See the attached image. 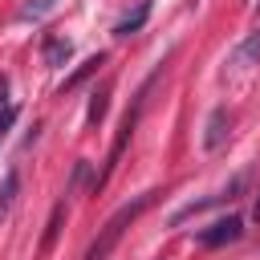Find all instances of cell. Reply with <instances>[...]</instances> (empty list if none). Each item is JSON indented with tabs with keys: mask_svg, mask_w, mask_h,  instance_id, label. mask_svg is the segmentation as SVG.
<instances>
[{
	"mask_svg": "<svg viewBox=\"0 0 260 260\" xmlns=\"http://www.w3.org/2000/svg\"><path fill=\"white\" fill-rule=\"evenodd\" d=\"M154 195H158V191H142V195H134L130 203H122V207L106 219V228L98 232V240L85 248V260H110V252L118 248V240L126 236V228H130V223H134V219L154 203Z\"/></svg>",
	"mask_w": 260,
	"mask_h": 260,
	"instance_id": "obj_1",
	"label": "cell"
},
{
	"mask_svg": "<svg viewBox=\"0 0 260 260\" xmlns=\"http://www.w3.org/2000/svg\"><path fill=\"white\" fill-rule=\"evenodd\" d=\"M154 77H158V73H154ZM154 77H150V81H146V85L138 89V98H134V106L126 110V118H122V126H118V138H114V146H110V158H106V167H102V175H93V183H89V187H93V195H98V191H102V187L110 183V175H114V167H118V158H122V150H126V142L134 138V126H138V114L146 110V93H150V85H154Z\"/></svg>",
	"mask_w": 260,
	"mask_h": 260,
	"instance_id": "obj_2",
	"label": "cell"
},
{
	"mask_svg": "<svg viewBox=\"0 0 260 260\" xmlns=\"http://www.w3.org/2000/svg\"><path fill=\"white\" fill-rule=\"evenodd\" d=\"M240 232H244L240 215H223V219H215V223H207V228L199 232V244H203V248H223V244L240 240Z\"/></svg>",
	"mask_w": 260,
	"mask_h": 260,
	"instance_id": "obj_3",
	"label": "cell"
},
{
	"mask_svg": "<svg viewBox=\"0 0 260 260\" xmlns=\"http://www.w3.org/2000/svg\"><path fill=\"white\" fill-rule=\"evenodd\" d=\"M228 126H232L228 110H223V106H215V110H211V118H207V134H203V146H207V150H219V146H223V138H228Z\"/></svg>",
	"mask_w": 260,
	"mask_h": 260,
	"instance_id": "obj_4",
	"label": "cell"
},
{
	"mask_svg": "<svg viewBox=\"0 0 260 260\" xmlns=\"http://www.w3.org/2000/svg\"><path fill=\"white\" fill-rule=\"evenodd\" d=\"M146 16H150V0H138V4H134V8L114 24V37H118V41H126L130 32H138V28L146 24Z\"/></svg>",
	"mask_w": 260,
	"mask_h": 260,
	"instance_id": "obj_5",
	"label": "cell"
},
{
	"mask_svg": "<svg viewBox=\"0 0 260 260\" xmlns=\"http://www.w3.org/2000/svg\"><path fill=\"white\" fill-rule=\"evenodd\" d=\"M256 61H260V28H256V32H248V41H240V45H236V53H232V61H228V65H232V69H252Z\"/></svg>",
	"mask_w": 260,
	"mask_h": 260,
	"instance_id": "obj_6",
	"label": "cell"
},
{
	"mask_svg": "<svg viewBox=\"0 0 260 260\" xmlns=\"http://www.w3.org/2000/svg\"><path fill=\"white\" fill-rule=\"evenodd\" d=\"M69 57H73V45H69L65 37H49V41H45V65L61 69V65H65Z\"/></svg>",
	"mask_w": 260,
	"mask_h": 260,
	"instance_id": "obj_7",
	"label": "cell"
},
{
	"mask_svg": "<svg viewBox=\"0 0 260 260\" xmlns=\"http://www.w3.org/2000/svg\"><path fill=\"white\" fill-rule=\"evenodd\" d=\"M102 65H106V53H93V57H85V61L77 65V73H69V77H65V85H61V93H65V89H77V85H81V81H85L89 73H98Z\"/></svg>",
	"mask_w": 260,
	"mask_h": 260,
	"instance_id": "obj_8",
	"label": "cell"
},
{
	"mask_svg": "<svg viewBox=\"0 0 260 260\" xmlns=\"http://www.w3.org/2000/svg\"><path fill=\"white\" fill-rule=\"evenodd\" d=\"M106 106H110V85H102V89L89 98V114H85V122H89V126H98V122L106 118Z\"/></svg>",
	"mask_w": 260,
	"mask_h": 260,
	"instance_id": "obj_9",
	"label": "cell"
},
{
	"mask_svg": "<svg viewBox=\"0 0 260 260\" xmlns=\"http://www.w3.org/2000/svg\"><path fill=\"white\" fill-rule=\"evenodd\" d=\"M53 8H57V0H28V4H20L16 16H20V20H45Z\"/></svg>",
	"mask_w": 260,
	"mask_h": 260,
	"instance_id": "obj_10",
	"label": "cell"
},
{
	"mask_svg": "<svg viewBox=\"0 0 260 260\" xmlns=\"http://www.w3.org/2000/svg\"><path fill=\"white\" fill-rule=\"evenodd\" d=\"M16 187H20V179H16V175H8V179H4V191H0V215L12 207V199H16Z\"/></svg>",
	"mask_w": 260,
	"mask_h": 260,
	"instance_id": "obj_11",
	"label": "cell"
},
{
	"mask_svg": "<svg viewBox=\"0 0 260 260\" xmlns=\"http://www.w3.org/2000/svg\"><path fill=\"white\" fill-rule=\"evenodd\" d=\"M61 215H65V207H53V219H49V232H45V244H41L45 252H49V248H53V240H57V228H61Z\"/></svg>",
	"mask_w": 260,
	"mask_h": 260,
	"instance_id": "obj_12",
	"label": "cell"
},
{
	"mask_svg": "<svg viewBox=\"0 0 260 260\" xmlns=\"http://www.w3.org/2000/svg\"><path fill=\"white\" fill-rule=\"evenodd\" d=\"M16 114H20L16 106H4V110H0V142H4V138H8V130L16 126Z\"/></svg>",
	"mask_w": 260,
	"mask_h": 260,
	"instance_id": "obj_13",
	"label": "cell"
},
{
	"mask_svg": "<svg viewBox=\"0 0 260 260\" xmlns=\"http://www.w3.org/2000/svg\"><path fill=\"white\" fill-rule=\"evenodd\" d=\"M4 93H8V77L0 73V106H4Z\"/></svg>",
	"mask_w": 260,
	"mask_h": 260,
	"instance_id": "obj_14",
	"label": "cell"
},
{
	"mask_svg": "<svg viewBox=\"0 0 260 260\" xmlns=\"http://www.w3.org/2000/svg\"><path fill=\"white\" fill-rule=\"evenodd\" d=\"M252 215H256V219H260V199H256V207H252Z\"/></svg>",
	"mask_w": 260,
	"mask_h": 260,
	"instance_id": "obj_15",
	"label": "cell"
}]
</instances>
